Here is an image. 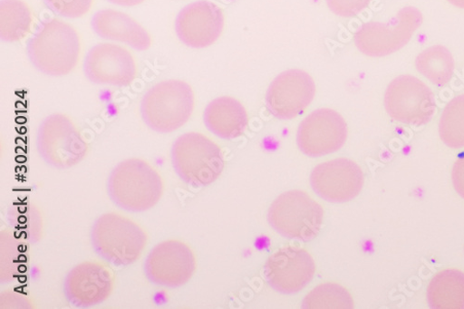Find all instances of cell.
Here are the masks:
<instances>
[{"label": "cell", "mask_w": 464, "mask_h": 309, "mask_svg": "<svg viewBox=\"0 0 464 309\" xmlns=\"http://www.w3.org/2000/svg\"><path fill=\"white\" fill-rule=\"evenodd\" d=\"M108 2L122 7H135L143 4L145 0H108Z\"/></svg>", "instance_id": "cb8c5ba5"}, {"label": "cell", "mask_w": 464, "mask_h": 309, "mask_svg": "<svg viewBox=\"0 0 464 309\" xmlns=\"http://www.w3.org/2000/svg\"><path fill=\"white\" fill-rule=\"evenodd\" d=\"M419 72L437 86H445L454 73V59L450 52L443 46L430 47L420 53L415 61Z\"/></svg>", "instance_id": "ac0fdd59"}, {"label": "cell", "mask_w": 464, "mask_h": 309, "mask_svg": "<svg viewBox=\"0 0 464 309\" xmlns=\"http://www.w3.org/2000/svg\"><path fill=\"white\" fill-rule=\"evenodd\" d=\"M430 306L436 309H464V274L445 269L431 281L428 289Z\"/></svg>", "instance_id": "2e32d148"}, {"label": "cell", "mask_w": 464, "mask_h": 309, "mask_svg": "<svg viewBox=\"0 0 464 309\" xmlns=\"http://www.w3.org/2000/svg\"><path fill=\"white\" fill-rule=\"evenodd\" d=\"M92 27L103 40L126 44L139 52L149 50L152 44L150 34L134 18L120 11L97 12Z\"/></svg>", "instance_id": "5bb4252c"}, {"label": "cell", "mask_w": 464, "mask_h": 309, "mask_svg": "<svg viewBox=\"0 0 464 309\" xmlns=\"http://www.w3.org/2000/svg\"><path fill=\"white\" fill-rule=\"evenodd\" d=\"M195 93L184 82L169 80L152 86L140 105L146 125L160 133H170L184 126L195 109Z\"/></svg>", "instance_id": "7a4b0ae2"}, {"label": "cell", "mask_w": 464, "mask_h": 309, "mask_svg": "<svg viewBox=\"0 0 464 309\" xmlns=\"http://www.w3.org/2000/svg\"><path fill=\"white\" fill-rule=\"evenodd\" d=\"M37 148L43 159L57 168L79 163L88 150L81 132L66 115H51L41 126Z\"/></svg>", "instance_id": "52a82bcc"}, {"label": "cell", "mask_w": 464, "mask_h": 309, "mask_svg": "<svg viewBox=\"0 0 464 309\" xmlns=\"http://www.w3.org/2000/svg\"><path fill=\"white\" fill-rule=\"evenodd\" d=\"M448 2L457 8L464 9V0H448Z\"/></svg>", "instance_id": "d4e9b609"}, {"label": "cell", "mask_w": 464, "mask_h": 309, "mask_svg": "<svg viewBox=\"0 0 464 309\" xmlns=\"http://www.w3.org/2000/svg\"><path fill=\"white\" fill-rule=\"evenodd\" d=\"M171 156L176 172L188 183L209 185L219 178L224 169L221 149L200 133L180 136L172 147Z\"/></svg>", "instance_id": "3957f363"}, {"label": "cell", "mask_w": 464, "mask_h": 309, "mask_svg": "<svg viewBox=\"0 0 464 309\" xmlns=\"http://www.w3.org/2000/svg\"><path fill=\"white\" fill-rule=\"evenodd\" d=\"M82 53L79 31L56 18L43 22L26 44V54L32 65L50 76L71 73L79 65Z\"/></svg>", "instance_id": "6da1fadb"}, {"label": "cell", "mask_w": 464, "mask_h": 309, "mask_svg": "<svg viewBox=\"0 0 464 309\" xmlns=\"http://www.w3.org/2000/svg\"><path fill=\"white\" fill-rule=\"evenodd\" d=\"M34 15L23 0H2L0 3V37L7 43H19L29 34Z\"/></svg>", "instance_id": "e0dca14e"}, {"label": "cell", "mask_w": 464, "mask_h": 309, "mask_svg": "<svg viewBox=\"0 0 464 309\" xmlns=\"http://www.w3.org/2000/svg\"><path fill=\"white\" fill-rule=\"evenodd\" d=\"M324 209L301 190H290L279 197L268 210V222L285 237L312 241L320 233Z\"/></svg>", "instance_id": "277c9868"}, {"label": "cell", "mask_w": 464, "mask_h": 309, "mask_svg": "<svg viewBox=\"0 0 464 309\" xmlns=\"http://www.w3.org/2000/svg\"><path fill=\"white\" fill-rule=\"evenodd\" d=\"M421 23L418 9L405 7L390 23L364 24L355 34V44L369 57L388 56L405 47Z\"/></svg>", "instance_id": "5b68a950"}, {"label": "cell", "mask_w": 464, "mask_h": 309, "mask_svg": "<svg viewBox=\"0 0 464 309\" xmlns=\"http://www.w3.org/2000/svg\"><path fill=\"white\" fill-rule=\"evenodd\" d=\"M372 0H326L332 13L344 18L354 17L370 5Z\"/></svg>", "instance_id": "7402d4cb"}, {"label": "cell", "mask_w": 464, "mask_h": 309, "mask_svg": "<svg viewBox=\"0 0 464 309\" xmlns=\"http://www.w3.org/2000/svg\"><path fill=\"white\" fill-rule=\"evenodd\" d=\"M311 182L314 191L324 200L344 203L360 195L364 175L353 160L339 159L317 166L312 173Z\"/></svg>", "instance_id": "4fadbf2b"}, {"label": "cell", "mask_w": 464, "mask_h": 309, "mask_svg": "<svg viewBox=\"0 0 464 309\" xmlns=\"http://www.w3.org/2000/svg\"><path fill=\"white\" fill-rule=\"evenodd\" d=\"M224 25L222 9L208 0H200L187 5L175 21L179 40L193 49H204L213 45L222 34Z\"/></svg>", "instance_id": "30bf717a"}, {"label": "cell", "mask_w": 464, "mask_h": 309, "mask_svg": "<svg viewBox=\"0 0 464 309\" xmlns=\"http://www.w3.org/2000/svg\"><path fill=\"white\" fill-rule=\"evenodd\" d=\"M83 71L94 84L128 87L136 80L138 65L134 55L125 47L101 43L88 53Z\"/></svg>", "instance_id": "ba28073f"}, {"label": "cell", "mask_w": 464, "mask_h": 309, "mask_svg": "<svg viewBox=\"0 0 464 309\" xmlns=\"http://www.w3.org/2000/svg\"><path fill=\"white\" fill-rule=\"evenodd\" d=\"M45 5L56 15L77 19L88 14L94 0H44Z\"/></svg>", "instance_id": "44dd1931"}, {"label": "cell", "mask_w": 464, "mask_h": 309, "mask_svg": "<svg viewBox=\"0 0 464 309\" xmlns=\"http://www.w3.org/2000/svg\"><path fill=\"white\" fill-rule=\"evenodd\" d=\"M304 308L324 309L354 307V301L345 288L336 284H325L309 293L304 302Z\"/></svg>", "instance_id": "ffe728a7"}, {"label": "cell", "mask_w": 464, "mask_h": 309, "mask_svg": "<svg viewBox=\"0 0 464 309\" xmlns=\"http://www.w3.org/2000/svg\"><path fill=\"white\" fill-rule=\"evenodd\" d=\"M204 121L207 128L218 137L236 139L244 134L248 125V114L239 101L221 97L208 105Z\"/></svg>", "instance_id": "9a60e30c"}, {"label": "cell", "mask_w": 464, "mask_h": 309, "mask_svg": "<svg viewBox=\"0 0 464 309\" xmlns=\"http://www.w3.org/2000/svg\"><path fill=\"white\" fill-rule=\"evenodd\" d=\"M347 139V125L341 115L328 108L309 114L300 124L297 144L307 157L321 158L340 150Z\"/></svg>", "instance_id": "9c48e42d"}, {"label": "cell", "mask_w": 464, "mask_h": 309, "mask_svg": "<svg viewBox=\"0 0 464 309\" xmlns=\"http://www.w3.org/2000/svg\"><path fill=\"white\" fill-rule=\"evenodd\" d=\"M452 182L456 191L464 199V158L459 159L454 164Z\"/></svg>", "instance_id": "603a6c76"}, {"label": "cell", "mask_w": 464, "mask_h": 309, "mask_svg": "<svg viewBox=\"0 0 464 309\" xmlns=\"http://www.w3.org/2000/svg\"><path fill=\"white\" fill-rule=\"evenodd\" d=\"M384 106L394 121L414 126L429 123L437 110L432 91L411 75L399 76L390 84Z\"/></svg>", "instance_id": "8992f818"}, {"label": "cell", "mask_w": 464, "mask_h": 309, "mask_svg": "<svg viewBox=\"0 0 464 309\" xmlns=\"http://www.w3.org/2000/svg\"><path fill=\"white\" fill-rule=\"evenodd\" d=\"M440 134L442 141L449 147H464V94L454 98L444 109L440 122Z\"/></svg>", "instance_id": "d6986e66"}, {"label": "cell", "mask_w": 464, "mask_h": 309, "mask_svg": "<svg viewBox=\"0 0 464 309\" xmlns=\"http://www.w3.org/2000/svg\"><path fill=\"white\" fill-rule=\"evenodd\" d=\"M316 265L304 249L285 247L270 256L265 266V275L270 286L283 294H295L311 283Z\"/></svg>", "instance_id": "7c38bea8"}, {"label": "cell", "mask_w": 464, "mask_h": 309, "mask_svg": "<svg viewBox=\"0 0 464 309\" xmlns=\"http://www.w3.org/2000/svg\"><path fill=\"white\" fill-rule=\"evenodd\" d=\"M315 94L316 85L311 74L302 70H288L269 86L266 105L276 118L290 121L313 102Z\"/></svg>", "instance_id": "8fae6325"}]
</instances>
